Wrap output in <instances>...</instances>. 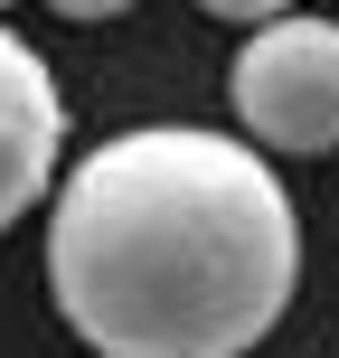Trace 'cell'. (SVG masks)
I'll list each match as a JSON object with an SVG mask.
<instances>
[{"label": "cell", "mask_w": 339, "mask_h": 358, "mask_svg": "<svg viewBox=\"0 0 339 358\" xmlns=\"http://www.w3.org/2000/svg\"><path fill=\"white\" fill-rule=\"evenodd\" d=\"M292 189L236 132L142 123L57 189L48 292L94 358H245L292 311Z\"/></svg>", "instance_id": "6da1fadb"}, {"label": "cell", "mask_w": 339, "mask_h": 358, "mask_svg": "<svg viewBox=\"0 0 339 358\" xmlns=\"http://www.w3.org/2000/svg\"><path fill=\"white\" fill-rule=\"evenodd\" d=\"M226 104L254 151H283V161L339 151V19H302V10L254 19V38L226 66Z\"/></svg>", "instance_id": "7a4b0ae2"}, {"label": "cell", "mask_w": 339, "mask_h": 358, "mask_svg": "<svg viewBox=\"0 0 339 358\" xmlns=\"http://www.w3.org/2000/svg\"><path fill=\"white\" fill-rule=\"evenodd\" d=\"M57 151H66V94L48 57L0 19V236L57 189Z\"/></svg>", "instance_id": "3957f363"}, {"label": "cell", "mask_w": 339, "mask_h": 358, "mask_svg": "<svg viewBox=\"0 0 339 358\" xmlns=\"http://www.w3.org/2000/svg\"><path fill=\"white\" fill-rule=\"evenodd\" d=\"M208 19H236V29H254V19H273V10H292V0H198Z\"/></svg>", "instance_id": "277c9868"}, {"label": "cell", "mask_w": 339, "mask_h": 358, "mask_svg": "<svg viewBox=\"0 0 339 358\" xmlns=\"http://www.w3.org/2000/svg\"><path fill=\"white\" fill-rule=\"evenodd\" d=\"M48 10H57V19H123L132 0H48Z\"/></svg>", "instance_id": "5b68a950"}, {"label": "cell", "mask_w": 339, "mask_h": 358, "mask_svg": "<svg viewBox=\"0 0 339 358\" xmlns=\"http://www.w3.org/2000/svg\"><path fill=\"white\" fill-rule=\"evenodd\" d=\"M0 10H10V0H0Z\"/></svg>", "instance_id": "8992f818"}]
</instances>
